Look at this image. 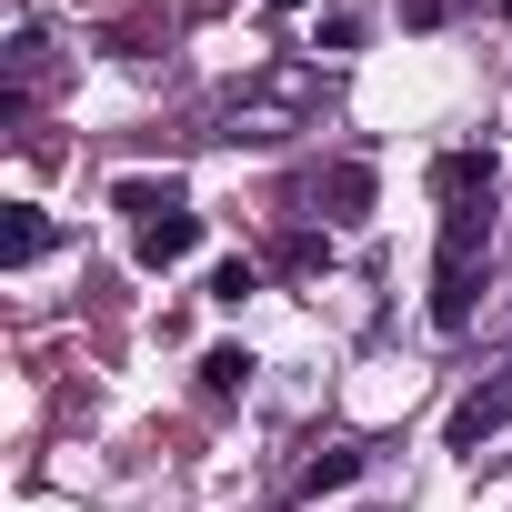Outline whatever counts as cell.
I'll list each match as a JSON object with an SVG mask.
<instances>
[{
    "instance_id": "1",
    "label": "cell",
    "mask_w": 512,
    "mask_h": 512,
    "mask_svg": "<svg viewBox=\"0 0 512 512\" xmlns=\"http://www.w3.org/2000/svg\"><path fill=\"white\" fill-rule=\"evenodd\" d=\"M432 201H442L432 332H462L472 322V292H482V251H492V151H442L432 161Z\"/></svg>"
},
{
    "instance_id": "2",
    "label": "cell",
    "mask_w": 512,
    "mask_h": 512,
    "mask_svg": "<svg viewBox=\"0 0 512 512\" xmlns=\"http://www.w3.org/2000/svg\"><path fill=\"white\" fill-rule=\"evenodd\" d=\"M502 422H512V372H502V382H482V392H472V402L452 412V452H482V442H492Z\"/></svg>"
},
{
    "instance_id": "3",
    "label": "cell",
    "mask_w": 512,
    "mask_h": 512,
    "mask_svg": "<svg viewBox=\"0 0 512 512\" xmlns=\"http://www.w3.org/2000/svg\"><path fill=\"white\" fill-rule=\"evenodd\" d=\"M201 251V211H171V221H141V262L161 272V262H191Z\"/></svg>"
},
{
    "instance_id": "4",
    "label": "cell",
    "mask_w": 512,
    "mask_h": 512,
    "mask_svg": "<svg viewBox=\"0 0 512 512\" xmlns=\"http://www.w3.org/2000/svg\"><path fill=\"white\" fill-rule=\"evenodd\" d=\"M322 211H332V221H362V211H372V161H332V171H322Z\"/></svg>"
},
{
    "instance_id": "5",
    "label": "cell",
    "mask_w": 512,
    "mask_h": 512,
    "mask_svg": "<svg viewBox=\"0 0 512 512\" xmlns=\"http://www.w3.org/2000/svg\"><path fill=\"white\" fill-rule=\"evenodd\" d=\"M41 251H51V221H41V211L21 201V211H11V231H0V262L21 272V262H41Z\"/></svg>"
},
{
    "instance_id": "6",
    "label": "cell",
    "mask_w": 512,
    "mask_h": 512,
    "mask_svg": "<svg viewBox=\"0 0 512 512\" xmlns=\"http://www.w3.org/2000/svg\"><path fill=\"white\" fill-rule=\"evenodd\" d=\"M241 382H251V352H241V342H221V352H201V392H211V402H231Z\"/></svg>"
},
{
    "instance_id": "7",
    "label": "cell",
    "mask_w": 512,
    "mask_h": 512,
    "mask_svg": "<svg viewBox=\"0 0 512 512\" xmlns=\"http://www.w3.org/2000/svg\"><path fill=\"white\" fill-rule=\"evenodd\" d=\"M121 211H141V221H171V211H181V191H171V181H121Z\"/></svg>"
},
{
    "instance_id": "8",
    "label": "cell",
    "mask_w": 512,
    "mask_h": 512,
    "mask_svg": "<svg viewBox=\"0 0 512 512\" xmlns=\"http://www.w3.org/2000/svg\"><path fill=\"white\" fill-rule=\"evenodd\" d=\"M352 472H362V452H322V462H312V472H302V492H342V482H352Z\"/></svg>"
},
{
    "instance_id": "9",
    "label": "cell",
    "mask_w": 512,
    "mask_h": 512,
    "mask_svg": "<svg viewBox=\"0 0 512 512\" xmlns=\"http://www.w3.org/2000/svg\"><path fill=\"white\" fill-rule=\"evenodd\" d=\"M251 292H262V272H251V262H221V272H211V302H251Z\"/></svg>"
},
{
    "instance_id": "10",
    "label": "cell",
    "mask_w": 512,
    "mask_h": 512,
    "mask_svg": "<svg viewBox=\"0 0 512 512\" xmlns=\"http://www.w3.org/2000/svg\"><path fill=\"white\" fill-rule=\"evenodd\" d=\"M502 21H512V0H502Z\"/></svg>"
}]
</instances>
